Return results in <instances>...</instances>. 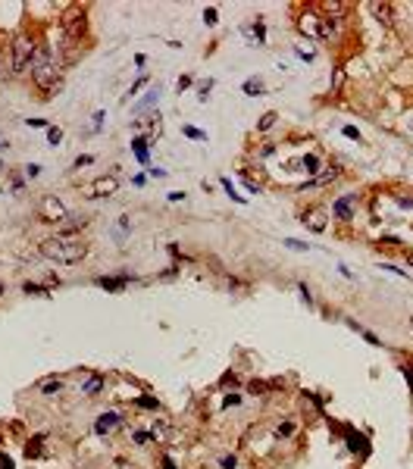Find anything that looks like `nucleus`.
<instances>
[{"mask_svg": "<svg viewBox=\"0 0 413 469\" xmlns=\"http://www.w3.org/2000/svg\"><path fill=\"white\" fill-rule=\"evenodd\" d=\"M47 141L50 144H59V141H63V132H59L57 125H50V129H47Z\"/></svg>", "mask_w": 413, "mask_h": 469, "instance_id": "23", "label": "nucleus"}, {"mask_svg": "<svg viewBox=\"0 0 413 469\" xmlns=\"http://www.w3.org/2000/svg\"><path fill=\"white\" fill-rule=\"evenodd\" d=\"M135 441H138V444H148L150 435H148V432H135Z\"/></svg>", "mask_w": 413, "mask_h": 469, "instance_id": "30", "label": "nucleus"}, {"mask_svg": "<svg viewBox=\"0 0 413 469\" xmlns=\"http://www.w3.org/2000/svg\"><path fill=\"white\" fill-rule=\"evenodd\" d=\"M132 150H135L138 163H148V141H144V138H135L132 141Z\"/></svg>", "mask_w": 413, "mask_h": 469, "instance_id": "15", "label": "nucleus"}, {"mask_svg": "<svg viewBox=\"0 0 413 469\" xmlns=\"http://www.w3.org/2000/svg\"><path fill=\"white\" fill-rule=\"evenodd\" d=\"M100 388H103V379H100V375H88V382L82 385V394L94 397V394H100Z\"/></svg>", "mask_w": 413, "mask_h": 469, "instance_id": "13", "label": "nucleus"}, {"mask_svg": "<svg viewBox=\"0 0 413 469\" xmlns=\"http://www.w3.org/2000/svg\"><path fill=\"white\" fill-rule=\"evenodd\" d=\"M63 225H66V232H72V228H85V225H88V219H85V216H66Z\"/></svg>", "mask_w": 413, "mask_h": 469, "instance_id": "18", "label": "nucleus"}, {"mask_svg": "<svg viewBox=\"0 0 413 469\" xmlns=\"http://www.w3.org/2000/svg\"><path fill=\"white\" fill-rule=\"evenodd\" d=\"M163 469H176V463H172V460L166 457V460H163Z\"/></svg>", "mask_w": 413, "mask_h": 469, "instance_id": "39", "label": "nucleus"}, {"mask_svg": "<svg viewBox=\"0 0 413 469\" xmlns=\"http://www.w3.org/2000/svg\"><path fill=\"white\" fill-rule=\"evenodd\" d=\"M238 400H241L238 394H229V397H226V407H235V404H238Z\"/></svg>", "mask_w": 413, "mask_h": 469, "instance_id": "37", "label": "nucleus"}, {"mask_svg": "<svg viewBox=\"0 0 413 469\" xmlns=\"http://www.w3.org/2000/svg\"><path fill=\"white\" fill-rule=\"evenodd\" d=\"M138 404H141L144 410H157V407H160V404H157V400H153V397H141V400H138Z\"/></svg>", "mask_w": 413, "mask_h": 469, "instance_id": "26", "label": "nucleus"}, {"mask_svg": "<svg viewBox=\"0 0 413 469\" xmlns=\"http://www.w3.org/2000/svg\"><path fill=\"white\" fill-rule=\"evenodd\" d=\"M119 425V416L116 413H100L97 422H94V429H97V435H110Z\"/></svg>", "mask_w": 413, "mask_h": 469, "instance_id": "9", "label": "nucleus"}, {"mask_svg": "<svg viewBox=\"0 0 413 469\" xmlns=\"http://www.w3.org/2000/svg\"><path fill=\"white\" fill-rule=\"evenodd\" d=\"M0 469H13V460L6 454H0Z\"/></svg>", "mask_w": 413, "mask_h": 469, "instance_id": "32", "label": "nucleus"}, {"mask_svg": "<svg viewBox=\"0 0 413 469\" xmlns=\"http://www.w3.org/2000/svg\"><path fill=\"white\" fill-rule=\"evenodd\" d=\"M25 172H29V178H34V175L41 172V166H34V163H31V166H25Z\"/></svg>", "mask_w": 413, "mask_h": 469, "instance_id": "34", "label": "nucleus"}, {"mask_svg": "<svg viewBox=\"0 0 413 469\" xmlns=\"http://www.w3.org/2000/svg\"><path fill=\"white\" fill-rule=\"evenodd\" d=\"M0 147H3V144H0Z\"/></svg>", "mask_w": 413, "mask_h": 469, "instance_id": "41", "label": "nucleus"}, {"mask_svg": "<svg viewBox=\"0 0 413 469\" xmlns=\"http://www.w3.org/2000/svg\"><path fill=\"white\" fill-rule=\"evenodd\" d=\"M304 169H307L310 175H316V172H320V160H316L313 153H310V157H304Z\"/></svg>", "mask_w": 413, "mask_h": 469, "instance_id": "20", "label": "nucleus"}, {"mask_svg": "<svg viewBox=\"0 0 413 469\" xmlns=\"http://www.w3.org/2000/svg\"><path fill=\"white\" fill-rule=\"evenodd\" d=\"M91 191H94V197H110V194L119 191V178L116 175H100V178H94Z\"/></svg>", "mask_w": 413, "mask_h": 469, "instance_id": "6", "label": "nucleus"}, {"mask_svg": "<svg viewBox=\"0 0 413 469\" xmlns=\"http://www.w3.org/2000/svg\"><path fill=\"white\" fill-rule=\"evenodd\" d=\"M41 391H44V394H57V391H59V379H47V382H41Z\"/></svg>", "mask_w": 413, "mask_h": 469, "instance_id": "21", "label": "nucleus"}, {"mask_svg": "<svg viewBox=\"0 0 413 469\" xmlns=\"http://www.w3.org/2000/svg\"><path fill=\"white\" fill-rule=\"evenodd\" d=\"M291 432H295V425H291V422H285V425H279V435H291Z\"/></svg>", "mask_w": 413, "mask_h": 469, "instance_id": "35", "label": "nucleus"}, {"mask_svg": "<svg viewBox=\"0 0 413 469\" xmlns=\"http://www.w3.org/2000/svg\"><path fill=\"white\" fill-rule=\"evenodd\" d=\"M351 203H354V194H348V197H341V200L332 203V213L341 219V222H351V219H354V210H351Z\"/></svg>", "mask_w": 413, "mask_h": 469, "instance_id": "7", "label": "nucleus"}, {"mask_svg": "<svg viewBox=\"0 0 413 469\" xmlns=\"http://www.w3.org/2000/svg\"><path fill=\"white\" fill-rule=\"evenodd\" d=\"M244 94H247V97L263 94V82H260V79H247V82H244Z\"/></svg>", "mask_w": 413, "mask_h": 469, "instance_id": "16", "label": "nucleus"}, {"mask_svg": "<svg viewBox=\"0 0 413 469\" xmlns=\"http://www.w3.org/2000/svg\"><path fill=\"white\" fill-rule=\"evenodd\" d=\"M150 119H153V122H150V132H153V135H160V132H163V122H160V116H150Z\"/></svg>", "mask_w": 413, "mask_h": 469, "instance_id": "29", "label": "nucleus"}, {"mask_svg": "<svg viewBox=\"0 0 413 469\" xmlns=\"http://www.w3.org/2000/svg\"><path fill=\"white\" fill-rule=\"evenodd\" d=\"M222 469H235V457H222Z\"/></svg>", "mask_w": 413, "mask_h": 469, "instance_id": "33", "label": "nucleus"}, {"mask_svg": "<svg viewBox=\"0 0 413 469\" xmlns=\"http://www.w3.org/2000/svg\"><path fill=\"white\" fill-rule=\"evenodd\" d=\"M153 100H160V88H153V91H150V94H148V97H144V100H141V104H138L135 110H138V113H144V110H148V107L153 104Z\"/></svg>", "mask_w": 413, "mask_h": 469, "instance_id": "19", "label": "nucleus"}, {"mask_svg": "<svg viewBox=\"0 0 413 469\" xmlns=\"http://www.w3.org/2000/svg\"><path fill=\"white\" fill-rule=\"evenodd\" d=\"M344 438H348V447L354 450V454H366V450H369L366 447V438H363V435H357L354 429H344Z\"/></svg>", "mask_w": 413, "mask_h": 469, "instance_id": "10", "label": "nucleus"}, {"mask_svg": "<svg viewBox=\"0 0 413 469\" xmlns=\"http://www.w3.org/2000/svg\"><path fill=\"white\" fill-rule=\"evenodd\" d=\"M204 22L206 25H216V10H213V6H206V10H204Z\"/></svg>", "mask_w": 413, "mask_h": 469, "instance_id": "25", "label": "nucleus"}, {"mask_svg": "<svg viewBox=\"0 0 413 469\" xmlns=\"http://www.w3.org/2000/svg\"><path fill=\"white\" fill-rule=\"evenodd\" d=\"M25 294H47V288H41V285H31V281H29V285H25Z\"/></svg>", "mask_w": 413, "mask_h": 469, "instance_id": "27", "label": "nucleus"}, {"mask_svg": "<svg viewBox=\"0 0 413 469\" xmlns=\"http://www.w3.org/2000/svg\"><path fill=\"white\" fill-rule=\"evenodd\" d=\"M404 375H407V382H410V388H413V369H410V366L404 369Z\"/></svg>", "mask_w": 413, "mask_h": 469, "instance_id": "38", "label": "nucleus"}, {"mask_svg": "<svg viewBox=\"0 0 413 469\" xmlns=\"http://www.w3.org/2000/svg\"><path fill=\"white\" fill-rule=\"evenodd\" d=\"M332 178H338V169H335V166H329L325 172L316 175V178H313V185H325V182H332Z\"/></svg>", "mask_w": 413, "mask_h": 469, "instance_id": "17", "label": "nucleus"}, {"mask_svg": "<svg viewBox=\"0 0 413 469\" xmlns=\"http://www.w3.org/2000/svg\"><path fill=\"white\" fill-rule=\"evenodd\" d=\"M38 213H41V219H44V222H66V207L63 203H59L57 197H44L38 203Z\"/></svg>", "mask_w": 413, "mask_h": 469, "instance_id": "4", "label": "nucleus"}, {"mask_svg": "<svg viewBox=\"0 0 413 469\" xmlns=\"http://www.w3.org/2000/svg\"><path fill=\"white\" fill-rule=\"evenodd\" d=\"M275 119H279L275 113H266V116L260 119V125H257V129H260V132H266V129H272V125H275Z\"/></svg>", "mask_w": 413, "mask_h": 469, "instance_id": "22", "label": "nucleus"}, {"mask_svg": "<svg viewBox=\"0 0 413 469\" xmlns=\"http://www.w3.org/2000/svg\"><path fill=\"white\" fill-rule=\"evenodd\" d=\"M285 244L291 247V250H307V244H300V241H295V238H285Z\"/></svg>", "mask_w": 413, "mask_h": 469, "instance_id": "28", "label": "nucleus"}, {"mask_svg": "<svg viewBox=\"0 0 413 469\" xmlns=\"http://www.w3.org/2000/svg\"><path fill=\"white\" fill-rule=\"evenodd\" d=\"M0 294H3V288H0Z\"/></svg>", "mask_w": 413, "mask_h": 469, "instance_id": "40", "label": "nucleus"}, {"mask_svg": "<svg viewBox=\"0 0 413 469\" xmlns=\"http://www.w3.org/2000/svg\"><path fill=\"white\" fill-rule=\"evenodd\" d=\"M66 31H69L72 38H79L82 31H85V22H79V13H69V16H66Z\"/></svg>", "mask_w": 413, "mask_h": 469, "instance_id": "14", "label": "nucleus"}, {"mask_svg": "<svg viewBox=\"0 0 413 469\" xmlns=\"http://www.w3.org/2000/svg\"><path fill=\"white\" fill-rule=\"evenodd\" d=\"M344 135H348V138H357V141H360V132L354 129V125H344Z\"/></svg>", "mask_w": 413, "mask_h": 469, "instance_id": "31", "label": "nucleus"}, {"mask_svg": "<svg viewBox=\"0 0 413 469\" xmlns=\"http://www.w3.org/2000/svg\"><path fill=\"white\" fill-rule=\"evenodd\" d=\"M29 66H31V79H34V84H38L41 91L54 94L59 88V72H57L54 56H50L47 47H34V56H31Z\"/></svg>", "mask_w": 413, "mask_h": 469, "instance_id": "2", "label": "nucleus"}, {"mask_svg": "<svg viewBox=\"0 0 413 469\" xmlns=\"http://www.w3.org/2000/svg\"><path fill=\"white\" fill-rule=\"evenodd\" d=\"M304 225L310 228V232H325V210H310L307 216H304Z\"/></svg>", "mask_w": 413, "mask_h": 469, "instance_id": "8", "label": "nucleus"}, {"mask_svg": "<svg viewBox=\"0 0 413 469\" xmlns=\"http://www.w3.org/2000/svg\"><path fill=\"white\" fill-rule=\"evenodd\" d=\"M373 13L379 16V22H382V25H394V10H391V3H373Z\"/></svg>", "mask_w": 413, "mask_h": 469, "instance_id": "11", "label": "nucleus"}, {"mask_svg": "<svg viewBox=\"0 0 413 469\" xmlns=\"http://www.w3.org/2000/svg\"><path fill=\"white\" fill-rule=\"evenodd\" d=\"M97 285L107 288V291H122V288L128 285V276H119V278H107V276H103V278H97Z\"/></svg>", "mask_w": 413, "mask_h": 469, "instance_id": "12", "label": "nucleus"}, {"mask_svg": "<svg viewBox=\"0 0 413 469\" xmlns=\"http://www.w3.org/2000/svg\"><path fill=\"white\" fill-rule=\"evenodd\" d=\"M88 163H91V157H79V160H75V169H82V166H88Z\"/></svg>", "mask_w": 413, "mask_h": 469, "instance_id": "36", "label": "nucleus"}, {"mask_svg": "<svg viewBox=\"0 0 413 469\" xmlns=\"http://www.w3.org/2000/svg\"><path fill=\"white\" fill-rule=\"evenodd\" d=\"M297 28L304 31L307 38H323V16H316V13H300Z\"/></svg>", "mask_w": 413, "mask_h": 469, "instance_id": "5", "label": "nucleus"}, {"mask_svg": "<svg viewBox=\"0 0 413 469\" xmlns=\"http://www.w3.org/2000/svg\"><path fill=\"white\" fill-rule=\"evenodd\" d=\"M34 56V44L29 38H16L13 41V72H22Z\"/></svg>", "mask_w": 413, "mask_h": 469, "instance_id": "3", "label": "nucleus"}, {"mask_svg": "<svg viewBox=\"0 0 413 469\" xmlns=\"http://www.w3.org/2000/svg\"><path fill=\"white\" fill-rule=\"evenodd\" d=\"M185 135H188V138H194V141H204L206 138V135L201 129H194V125H185Z\"/></svg>", "mask_w": 413, "mask_h": 469, "instance_id": "24", "label": "nucleus"}, {"mask_svg": "<svg viewBox=\"0 0 413 469\" xmlns=\"http://www.w3.org/2000/svg\"><path fill=\"white\" fill-rule=\"evenodd\" d=\"M41 253L54 263H79L88 257V244H82L79 238H69V235H57L41 241Z\"/></svg>", "mask_w": 413, "mask_h": 469, "instance_id": "1", "label": "nucleus"}]
</instances>
